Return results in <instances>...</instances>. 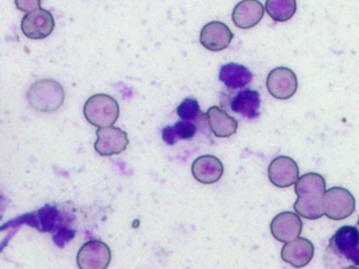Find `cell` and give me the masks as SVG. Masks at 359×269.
Here are the masks:
<instances>
[{
	"mask_svg": "<svg viewBox=\"0 0 359 269\" xmlns=\"http://www.w3.org/2000/svg\"><path fill=\"white\" fill-rule=\"evenodd\" d=\"M295 193L298 197L293 206L296 214L308 220L325 216V180L321 174L309 172L300 177L295 183Z\"/></svg>",
	"mask_w": 359,
	"mask_h": 269,
	"instance_id": "1",
	"label": "cell"
},
{
	"mask_svg": "<svg viewBox=\"0 0 359 269\" xmlns=\"http://www.w3.org/2000/svg\"><path fill=\"white\" fill-rule=\"evenodd\" d=\"M29 103L41 113L57 111L64 104L65 90L55 80L43 79L34 82L28 90Z\"/></svg>",
	"mask_w": 359,
	"mask_h": 269,
	"instance_id": "2",
	"label": "cell"
},
{
	"mask_svg": "<svg viewBox=\"0 0 359 269\" xmlns=\"http://www.w3.org/2000/svg\"><path fill=\"white\" fill-rule=\"evenodd\" d=\"M119 113L118 102L110 95H94L88 99L83 106V115L87 121L98 128L114 125Z\"/></svg>",
	"mask_w": 359,
	"mask_h": 269,
	"instance_id": "3",
	"label": "cell"
},
{
	"mask_svg": "<svg viewBox=\"0 0 359 269\" xmlns=\"http://www.w3.org/2000/svg\"><path fill=\"white\" fill-rule=\"evenodd\" d=\"M327 252L350 266L359 267V230L357 227L344 225L336 230L329 241Z\"/></svg>",
	"mask_w": 359,
	"mask_h": 269,
	"instance_id": "4",
	"label": "cell"
},
{
	"mask_svg": "<svg viewBox=\"0 0 359 269\" xmlns=\"http://www.w3.org/2000/svg\"><path fill=\"white\" fill-rule=\"evenodd\" d=\"M325 214L334 221H341L352 216L355 212L354 195L344 187H332L325 191L323 197Z\"/></svg>",
	"mask_w": 359,
	"mask_h": 269,
	"instance_id": "5",
	"label": "cell"
},
{
	"mask_svg": "<svg viewBox=\"0 0 359 269\" xmlns=\"http://www.w3.org/2000/svg\"><path fill=\"white\" fill-rule=\"evenodd\" d=\"M266 88L273 98L287 100L297 92V77L287 67H276L266 77Z\"/></svg>",
	"mask_w": 359,
	"mask_h": 269,
	"instance_id": "6",
	"label": "cell"
},
{
	"mask_svg": "<svg viewBox=\"0 0 359 269\" xmlns=\"http://www.w3.org/2000/svg\"><path fill=\"white\" fill-rule=\"evenodd\" d=\"M111 249L104 242L92 240L81 246L77 254L81 269H106L111 263Z\"/></svg>",
	"mask_w": 359,
	"mask_h": 269,
	"instance_id": "7",
	"label": "cell"
},
{
	"mask_svg": "<svg viewBox=\"0 0 359 269\" xmlns=\"http://www.w3.org/2000/svg\"><path fill=\"white\" fill-rule=\"evenodd\" d=\"M55 20L49 11L39 8L22 18V31L29 39H46L53 33Z\"/></svg>",
	"mask_w": 359,
	"mask_h": 269,
	"instance_id": "8",
	"label": "cell"
},
{
	"mask_svg": "<svg viewBox=\"0 0 359 269\" xmlns=\"http://www.w3.org/2000/svg\"><path fill=\"white\" fill-rule=\"evenodd\" d=\"M97 140L94 144V149L104 157L119 155L127 149L130 141L125 130L118 127H100L96 130Z\"/></svg>",
	"mask_w": 359,
	"mask_h": 269,
	"instance_id": "9",
	"label": "cell"
},
{
	"mask_svg": "<svg viewBox=\"0 0 359 269\" xmlns=\"http://www.w3.org/2000/svg\"><path fill=\"white\" fill-rule=\"evenodd\" d=\"M268 176L273 185L279 188H285L297 182L299 168L295 160L287 156H280L271 162Z\"/></svg>",
	"mask_w": 359,
	"mask_h": 269,
	"instance_id": "10",
	"label": "cell"
},
{
	"mask_svg": "<svg viewBox=\"0 0 359 269\" xmlns=\"http://www.w3.org/2000/svg\"><path fill=\"white\" fill-rule=\"evenodd\" d=\"M234 38L230 27L222 21H211L201 32V43L212 52L226 50Z\"/></svg>",
	"mask_w": 359,
	"mask_h": 269,
	"instance_id": "11",
	"label": "cell"
},
{
	"mask_svg": "<svg viewBox=\"0 0 359 269\" xmlns=\"http://www.w3.org/2000/svg\"><path fill=\"white\" fill-rule=\"evenodd\" d=\"M302 231V222L298 214L291 212L277 214L271 222V233L281 243L294 241L299 237Z\"/></svg>",
	"mask_w": 359,
	"mask_h": 269,
	"instance_id": "12",
	"label": "cell"
},
{
	"mask_svg": "<svg viewBox=\"0 0 359 269\" xmlns=\"http://www.w3.org/2000/svg\"><path fill=\"white\" fill-rule=\"evenodd\" d=\"M314 251V245L310 240L297 237L294 241L285 243L281 249V258L296 268H302L312 261Z\"/></svg>",
	"mask_w": 359,
	"mask_h": 269,
	"instance_id": "13",
	"label": "cell"
},
{
	"mask_svg": "<svg viewBox=\"0 0 359 269\" xmlns=\"http://www.w3.org/2000/svg\"><path fill=\"white\" fill-rule=\"evenodd\" d=\"M264 15V8L259 0H241L232 13V20L239 29H248L257 25Z\"/></svg>",
	"mask_w": 359,
	"mask_h": 269,
	"instance_id": "14",
	"label": "cell"
},
{
	"mask_svg": "<svg viewBox=\"0 0 359 269\" xmlns=\"http://www.w3.org/2000/svg\"><path fill=\"white\" fill-rule=\"evenodd\" d=\"M224 164L215 156H201L192 164V174L195 180L203 184H214L224 174Z\"/></svg>",
	"mask_w": 359,
	"mask_h": 269,
	"instance_id": "15",
	"label": "cell"
},
{
	"mask_svg": "<svg viewBox=\"0 0 359 269\" xmlns=\"http://www.w3.org/2000/svg\"><path fill=\"white\" fill-rule=\"evenodd\" d=\"M262 99L260 94L255 90L243 88L236 92L231 100V111L247 119H256L259 117Z\"/></svg>",
	"mask_w": 359,
	"mask_h": 269,
	"instance_id": "16",
	"label": "cell"
},
{
	"mask_svg": "<svg viewBox=\"0 0 359 269\" xmlns=\"http://www.w3.org/2000/svg\"><path fill=\"white\" fill-rule=\"evenodd\" d=\"M210 130L217 138H230L236 134L238 122L219 106H212L207 111Z\"/></svg>",
	"mask_w": 359,
	"mask_h": 269,
	"instance_id": "17",
	"label": "cell"
},
{
	"mask_svg": "<svg viewBox=\"0 0 359 269\" xmlns=\"http://www.w3.org/2000/svg\"><path fill=\"white\" fill-rule=\"evenodd\" d=\"M219 80L230 90H243L251 83L253 74L245 65L230 62L222 65Z\"/></svg>",
	"mask_w": 359,
	"mask_h": 269,
	"instance_id": "18",
	"label": "cell"
},
{
	"mask_svg": "<svg viewBox=\"0 0 359 269\" xmlns=\"http://www.w3.org/2000/svg\"><path fill=\"white\" fill-rule=\"evenodd\" d=\"M297 11L296 0H266V12L273 20L285 22L295 15Z\"/></svg>",
	"mask_w": 359,
	"mask_h": 269,
	"instance_id": "19",
	"label": "cell"
},
{
	"mask_svg": "<svg viewBox=\"0 0 359 269\" xmlns=\"http://www.w3.org/2000/svg\"><path fill=\"white\" fill-rule=\"evenodd\" d=\"M60 212L55 206L45 205L35 212V226L43 233L53 231L60 221Z\"/></svg>",
	"mask_w": 359,
	"mask_h": 269,
	"instance_id": "20",
	"label": "cell"
},
{
	"mask_svg": "<svg viewBox=\"0 0 359 269\" xmlns=\"http://www.w3.org/2000/svg\"><path fill=\"white\" fill-rule=\"evenodd\" d=\"M176 113L182 120H195L199 121L205 113L201 111V105L194 97H188L184 99L176 109Z\"/></svg>",
	"mask_w": 359,
	"mask_h": 269,
	"instance_id": "21",
	"label": "cell"
},
{
	"mask_svg": "<svg viewBox=\"0 0 359 269\" xmlns=\"http://www.w3.org/2000/svg\"><path fill=\"white\" fill-rule=\"evenodd\" d=\"M174 134L178 140H190L194 138L197 132V124L190 120H182L176 122L173 125Z\"/></svg>",
	"mask_w": 359,
	"mask_h": 269,
	"instance_id": "22",
	"label": "cell"
},
{
	"mask_svg": "<svg viewBox=\"0 0 359 269\" xmlns=\"http://www.w3.org/2000/svg\"><path fill=\"white\" fill-rule=\"evenodd\" d=\"M75 237V231L70 228L62 227L54 235L53 241L58 247H65L67 243L72 241Z\"/></svg>",
	"mask_w": 359,
	"mask_h": 269,
	"instance_id": "23",
	"label": "cell"
},
{
	"mask_svg": "<svg viewBox=\"0 0 359 269\" xmlns=\"http://www.w3.org/2000/svg\"><path fill=\"white\" fill-rule=\"evenodd\" d=\"M41 0H15V6L22 12L29 13L41 8Z\"/></svg>",
	"mask_w": 359,
	"mask_h": 269,
	"instance_id": "24",
	"label": "cell"
},
{
	"mask_svg": "<svg viewBox=\"0 0 359 269\" xmlns=\"http://www.w3.org/2000/svg\"><path fill=\"white\" fill-rule=\"evenodd\" d=\"M161 136H163V140L168 145H174L177 143V139H176L175 134H174L173 126L168 125L163 127Z\"/></svg>",
	"mask_w": 359,
	"mask_h": 269,
	"instance_id": "25",
	"label": "cell"
},
{
	"mask_svg": "<svg viewBox=\"0 0 359 269\" xmlns=\"http://www.w3.org/2000/svg\"><path fill=\"white\" fill-rule=\"evenodd\" d=\"M358 226H359V218H358Z\"/></svg>",
	"mask_w": 359,
	"mask_h": 269,
	"instance_id": "26",
	"label": "cell"
}]
</instances>
